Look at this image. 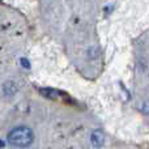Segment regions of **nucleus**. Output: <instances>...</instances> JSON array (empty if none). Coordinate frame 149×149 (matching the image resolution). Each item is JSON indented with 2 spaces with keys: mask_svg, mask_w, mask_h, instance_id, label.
Returning a JSON list of instances; mask_svg holds the SVG:
<instances>
[{
  "mask_svg": "<svg viewBox=\"0 0 149 149\" xmlns=\"http://www.w3.org/2000/svg\"><path fill=\"white\" fill-rule=\"evenodd\" d=\"M33 131L29 127H17V128L12 130L8 135V141L9 144L15 145V147L25 148L33 143Z\"/></svg>",
  "mask_w": 149,
  "mask_h": 149,
  "instance_id": "nucleus-1",
  "label": "nucleus"
},
{
  "mask_svg": "<svg viewBox=\"0 0 149 149\" xmlns=\"http://www.w3.org/2000/svg\"><path fill=\"white\" fill-rule=\"evenodd\" d=\"M105 143V134L102 131H94L92 134V144L94 147H102Z\"/></svg>",
  "mask_w": 149,
  "mask_h": 149,
  "instance_id": "nucleus-2",
  "label": "nucleus"
},
{
  "mask_svg": "<svg viewBox=\"0 0 149 149\" xmlns=\"http://www.w3.org/2000/svg\"><path fill=\"white\" fill-rule=\"evenodd\" d=\"M21 63H22V65H24V67L29 68V63H28V60H26V59H21Z\"/></svg>",
  "mask_w": 149,
  "mask_h": 149,
  "instance_id": "nucleus-3",
  "label": "nucleus"
},
{
  "mask_svg": "<svg viewBox=\"0 0 149 149\" xmlns=\"http://www.w3.org/2000/svg\"><path fill=\"white\" fill-rule=\"evenodd\" d=\"M3 145H4V143H3V141H0V147H3Z\"/></svg>",
  "mask_w": 149,
  "mask_h": 149,
  "instance_id": "nucleus-4",
  "label": "nucleus"
}]
</instances>
